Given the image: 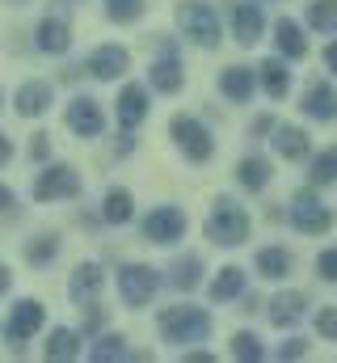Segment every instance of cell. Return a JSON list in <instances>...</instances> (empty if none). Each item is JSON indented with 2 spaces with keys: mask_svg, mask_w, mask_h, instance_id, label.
<instances>
[{
  "mask_svg": "<svg viewBox=\"0 0 337 363\" xmlns=\"http://www.w3.org/2000/svg\"><path fill=\"white\" fill-rule=\"evenodd\" d=\"M207 241L228 245V250L245 245L249 241V216H245V207L232 203V199H219L211 207V216H207Z\"/></svg>",
  "mask_w": 337,
  "mask_h": 363,
  "instance_id": "1",
  "label": "cell"
},
{
  "mask_svg": "<svg viewBox=\"0 0 337 363\" xmlns=\"http://www.w3.org/2000/svg\"><path fill=\"white\" fill-rule=\"evenodd\" d=\"M156 325H161L165 342H207V334H211V317L202 308H190V304L165 308L156 317Z\"/></svg>",
  "mask_w": 337,
  "mask_h": 363,
  "instance_id": "2",
  "label": "cell"
},
{
  "mask_svg": "<svg viewBox=\"0 0 337 363\" xmlns=\"http://www.w3.org/2000/svg\"><path fill=\"white\" fill-rule=\"evenodd\" d=\"M177 26H181V34H185L190 43H198V47H215V43H219V17H215V9L202 4V0L181 4V9H177Z\"/></svg>",
  "mask_w": 337,
  "mask_h": 363,
  "instance_id": "3",
  "label": "cell"
},
{
  "mask_svg": "<svg viewBox=\"0 0 337 363\" xmlns=\"http://www.w3.org/2000/svg\"><path fill=\"white\" fill-rule=\"evenodd\" d=\"M168 131H173V140H177V148L190 157V161H211L215 157V140H211V131L198 123V118H190V114H173V123H168Z\"/></svg>",
  "mask_w": 337,
  "mask_h": 363,
  "instance_id": "4",
  "label": "cell"
},
{
  "mask_svg": "<svg viewBox=\"0 0 337 363\" xmlns=\"http://www.w3.org/2000/svg\"><path fill=\"white\" fill-rule=\"evenodd\" d=\"M291 224L299 228V233H329L333 228V211L312 194V190H299L295 199H291Z\"/></svg>",
  "mask_w": 337,
  "mask_h": 363,
  "instance_id": "5",
  "label": "cell"
},
{
  "mask_svg": "<svg viewBox=\"0 0 337 363\" xmlns=\"http://www.w3.org/2000/svg\"><path fill=\"white\" fill-rule=\"evenodd\" d=\"M156 287H161V279H156V271L152 267H122L118 271V296L131 304V308H144L152 296H156Z\"/></svg>",
  "mask_w": 337,
  "mask_h": 363,
  "instance_id": "6",
  "label": "cell"
},
{
  "mask_svg": "<svg viewBox=\"0 0 337 363\" xmlns=\"http://www.w3.org/2000/svg\"><path fill=\"white\" fill-rule=\"evenodd\" d=\"M42 321H47V313H42L38 300H17L13 313H8V321H4V334H8V342L21 351L25 338H34V334L42 330Z\"/></svg>",
  "mask_w": 337,
  "mask_h": 363,
  "instance_id": "7",
  "label": "cell"
},
{
  "mask_svg": "<svg viewBox=\"0 0 337 363\" xmlns=\"http://www.w3.org/2000/svg\"><path fill=\"white\" fill-rule=\"evenodd\" d=\"M76 194H81V174L72 165H51L34 182V199H42V203H51V199H76Z\"/></svg>",
  "mask_w": 337,
  "mask_h": 363,
  "instance_id": "8",
  "label": "cell"
},
{
  "mask_svg": "<svg viewBox=\"0 0 337 363\" xmlns=\"http://www.w3.org/2000/svg\"><path fill=\"white\" fill-rule=\"evenodd\" d=\"M181 233H185V211L181 207H156L144 220V237L152 245H173V241H181Z\"/></svg>",
  "mask_w": 337,
  "mask_h": 363,
  "instance_id": "9",
  "label": "cell"
},
{
  "mask_svg": "<svg viewBox=\"0 0 337 363\" xmlns=\"http://www.w3.org/2000/svg\"><path fill=\"white\" fill-rule=\"evenodd\" d=\"M68 127L84 135V140H93V135H101V127H105V114H101V106L93 101V97H76L72 106H68Z\"/></svg>",
  "mask_w": 337,
  "mask_h": 363,
  "instance_id": "10",
  "label": "cell"
},
{
  "mask_svg": "<svg viewBox=\"0 0 337 363\" xmlns=\"http://www.w3.org/2000/svg\"><path fill=\"white\" fill-rule=\"evenodd\" d=\"M127 64H131V55H127L122 47H97V51L84 60V68H88L97 81H118V77L127 72Z\"/></svg>",
  "mask_w": 337,
  "mask_h": 363,
  "instance_id": "11",
  "label": "cell"
},
{
  "mask_svg": "<svg viewBox=\"0 0 337 363\" xmlns=\"http://www.w3.org/2000/svg\"><path fill=\"white\" fill-rule=\"evenodd\" d=\"M118 123L131 131V127H139L144 118H148V89L144 85H122V93H118Z\"/></svg>",
  "mask_w": 337,
  "mask_h": 363,
  "instance_id": "12",
  "label": "cell"
},
{
  "mask_svg": "<svg viewBox=\"0 0 337 363\" xmlns=\"http://www.w3.org/2000/svg\"><path fill=\"white\" fill-rule=\"evenodd\" d=\"M304 114H308V118H316V123H333V118H337V89H333V85L316 81L312 89L304 93Z\"/></svg>",
  "mask_w": 337,
  "mask_h": 363,
  "instance_id": "13",
  "label": "cell"
},
{
  "mask_svg": "<svg viewBox=\"0 0 337 363\" xmlns=\"http://www.w3.org/2000/svg\"><path fill=\"white\" fill-rule=\"evenodd\" d=\"M304 308H308V296H304V291H278V296L270 300V321H274L278 330H287V325H295V321L304 317Z\"/></svg>",
  "mask_w": 337,
  "mask_h": 363,
  "instance_id": "14",
  "label": "cell"
},
{
  "mask_svg": "<svg viewBox=\"0 0 337 363\" xmlns=\"http://www.w3.org/2000/svg\"><path fill=\"white\" fill-rule=\"evenodd\" d=\"M232 26H236V43H241V47H253V43L261 38V30H265V13H261V4H236Z\"/></svg>",
  "mask_w": 337,
  "mask_h": 363,
  "instance_id": "15",
  "label": "cell"
},
{
  "mask_svg": "<svg viewBox=\"0 0 337 363\" xmlns=\"http://www.w3.org/2000/svg\"><path fill=\"white\" fill-rule=\"evenodd\" d=\"M47 106H51V85L47 81H25L17 89V114L21 118H38Z\"/></svg>",
  "mask_w": 337,
  "mask_h": 363,
  "instance_id": "16",
  "label": "cell"
},
{
  "mask_svg": "<svg viewBox=\"0 0 337 363\" xmlns=\"http://www.w3.org/2000/svg\"><path fill=\"white\" fill-rule=\"evenodd\" d=\"M274 43H278V51H282V55H291V60H304V55H308L304 30H299L291 17H278V21H274Z\"/></svg>",
  "mask_w": 337,
  "mask_h": 363,
  "instance_id": "17",
  "label": "cell"
},
{
  "mask_svg": "<svg viewBox=\"0 0 337 363\" xmlns=\"http://www.w3.org/2000/svg\"><path fill=\"white\" fill-rule=\"evenodd\" d=\"M308 131L304 127H278L274 131V152L278 157H287V161H304L308 157Z\"/></svg>",
  "mask_w": 337,
  "mask_h": 363,
  "instance_id": "18",
  "label": "cell"
},
{
  "mask_svg": "<svg viewBox=\"0 0 337 363\" xmlns=\"http://www.w3.org/2000/svg\"><path fill=\"white\" fill-rule=\"evenodd\" d=\"M219 89L232 101H249L253 89H257V72H249V68H224L219 72Z\"/></svg>",
  "mask_w": 337,
  "mask_h": 363,
  "instance_id": "19",
  "label": "cell"
},
{
  "mask_svg": "<svg viewBox=\"0 0 337 363\" xmlns=\"http://www.w3.org/2000/svg\"><path fill=\"white\" fill-rule=\"evenodd\" d=\"M152 85H156V93H177L181 89V64H177V55H173V47H168L165 55L152 64Z\"/></svg>",
  "mask_w": 337,
  "mask_h": 363,
  "instance_id": "20",
  "label": "cell"
},
{
  "mask_svg": "<svg viewBox=\"0 0 337 363\" xmlns=\"http://www.w3.org/2000/svg\"><path fill=\"white\" fill-rule=\"evenodd\" d=\"M97 291H101V271H97L93 262L76 267L72 283H68V296H72L76 304H88V300H97Z\"/></svg>",
  "mask_w": 337,
  "mask_h": 363,
  "instance_id": "21",
  "label": "cell"
},
{
  "mask_svg": "<svg viewBox=\"0 0 337 363\" xmlns=\"http://www.w3.org/2000/svg\"><path fill=\"white\" fill-rule=\"evenodd\" d=\"M253 267H257L261 279H282V274H291V254L282 245H270V250H257Z\"/></svg>",
  "mask_w": 337,
  "mask_h": 363,
  "instance_id": "22",
  "label": "cell"
},
{
  "mask_svg": "<svg viewBox=\"0 0 337 363\" xmlns=\"http://www.w3.org/2000/svg\"><path fill=\"white\" fill-rule=\"evenodd\" d=\"M38 51H47V55H64V51H68V21L47 17V21L38 26Z\"/></svg>",
  "mask_w": 337,
  "mask_h": 363,
  "instance_id": "23",
  "label": "cell"
},
{
  "mask_svg": "<svg viewBox=\"0 0 337 363\" xmlns=\"http://www.w3.org/2000/svg\"><path fill=\"white\" fill-rule=\"evenodd\" d=\"M101 216H105V224H127V220L135 216V199H131V190L114 186V190L105 194V203H101Z\"/></svg>",
  "mask_w": 337,
  "mask_h": 363,
  "instance_id": "24",
  "label": "cell"
},
{
  "mask_svg": "<svg viewBox=\"0 0 337 363\" xmlns=\"http://www.w3.org/2000/svg\"><path fill=\"white\" fill-rule=\"evenodd\" d=\"M257 81H261V89L270 97H287V89H291V72L282 68V60H265L257 68Z\"/></svg>",
  "mask_w": 337,
  "mask_h": 363,
  "instance_id": "25",
  "label": "cell"
},
{
  "mask_svg": "<svg viewBox=\"0 0 337 363\" xmlns=\"http://www.w3.org/2000/svg\"><path fill=\"white\" fill-rule=\"evenodd\" d=\"M245 291V271L241 267H224L211 283V300H236Z\"/></svg>",
  "mask_w": 337,
  "mask_h": 363,
  "instance_id": "26",
  "label": "cell"
},
{
  "mask_svg": "<svg viewBox=\"0 0 337 363\" xmlns=\"http://www.w3.org/2000/svg\"><path fill=\"white\" fill-rule=\"evenodd\" d=\"M76 355H81V334L76 330H55L51 342H47V359L68 363V359H76Z\"/></svg>",
  "mask_w": 337,
  "mask_h": 363,
  "instance_id": "27",
  "label": "cell"
},
{
  "mask_svg": "<svg viewBox=\"0 0 337 363\" xmlns=\"http://www.w3.org/2000/svg\"><path fill=\"white\" fill-rule=\"evenodd\" d=\"M236 178H241L245 190H261V186L270 182V161H265V157H245L241 169H236Z\"/></svg>",
  "mask_w": 337,
  "mask_h": 363,
  "instance_id": "28",
  "label": "cell"
},
{
  "mask_svg": "<svg viewBox=\"0 0 337 363\" xmlns=\"http://www.w3.org/2000/svg\"><path fill=\"white\" fill-rule=\"evenodd\" d=\"M308 26L321 30V34H333L337 30V0H312L308 4Z\"/></svg>",
  "mask_w": 337,
  "mask_h": 363,
  "instance_id": "29",
  "label": "cell"
},
{
  "mask_svg": "<svg viewBox=\"0 0 337 363\" xmlns=\"http://www.w3.org/2000/svg\"><path fill=\"white\" fill-rule=\"evenodd\" d=\"M131 351H127V338H118V334H105L97 347H93V363H118L127 359Z\"/></svg>",
  "mask_w": 337,
  "mask_h": 363,
  "instance_id": "30",
  "label": "cell"
},
{
  "mask_svg": "<svg viewBox=\"0 0 337 363\" xmlns=\"http://www.w3.org/2000/svg\"><path fill=\"white\" fill-rule=\"evenodd\" d=\"M144 4H148V0H105V17H110V21L131 26V21H139V17H144Z\"/></svg>",
  "mask_w": 337,
  "mask_h": 363,
  "instance_id": "31",
  "label": "cell"
},
{
  "mask_svg": "<svg viewBox=\"0 0 337 363\" xmlns=\"http://www.w3.org/2000/svg\"><path fill=\"white\" fill-rule=\"evenodd\" d=\"M308 178L316 182V186H329V182H337V144L329 148V152H321L316 161H312V174Z\"/></svg>",
  "mask_w": 337,
  "mask_h": 363,
  "instance_id": "32",
  "label": "cell"
},
{
  "mask_svg": "<svg viewBox=\"0 0 337 363\" xmlns=\"http://www.w3.org/2000/svg\"><path fill=\"white\" fill-rule=\"evenodd\" d=\"M55 254H59V241H55V237H38V241L25 245V258H30L34 267H47Z\"/></svg>",
  "mask_w": 337,
  "mask_h": 363,
  "instance_id": "33",
  "label": "cell"
},
{
  "mask_svg": "<svg viewBox=\"0 0 337 363\" xmlns=\"http://www.w3.org/2000/svg\"><path fill=\"white\" fill-rule=\"evenodd\" d=\"M198 271H202V262H198V258H181V262L173 267V287H181V291L198 287Z\"/></svg>",
  "mask_w": 337,
  "mask_h": 363,
  "instance_id": "34",
  "label": "cell"
},
{
  "mask_svg": "<svg viewBox=\"0 0 337 363\" xmlns=\"http://www.w3.org/2000/svg\"><path fill=\"white\" fill-rule=\"evenodd\" d=\"M232 355H236V359H261V355H265V351H261V338H257V334H236V338H232Z\"/></svg>",
  "mask_w": 337,
  "mask_h": 363,
  "instance_id": "35",
  "label": "cell"
},
{
  "mask_svg": "<svg viewBox=\"0 0 337 363\" xmlns=\"http://www.w3.org/2000/svg\"><path fill=\"white\" fill-rule=\"evenodd\" d=\"M316 334L329 338V342H337V308L333 304H325V308L316 313Z\"/></svg>",
  "mask_w": 337,
  "mask_h": 363,
  "instance_id": "36",
  "label": "cell"
},
{
  "mask_svg": "<svg viewBox=\"0 0 337 363\" xmlns=\"http://www.w3.org/2000/svg\"><path fill=\"white\" fill-rule=\"evenodd\" d=\"M316 271H321V279L337 283V250H325V254L316 258Z\"/></svg>",
  "mask_w": 337,
  "mask_h": 363,
  "instance_id": "37",
  "label": "cell"
},
{
  "mask_svg": "<svg viewBox=\"0 0 337 363\" xmlns=\"http://www.w3.org/2000/svg\"><path fill=\"white\" fill-rule=\"evenodd\" d=\"M308 347H304V338H291V342H282V351H278V359H299Z\"/></svg>",
  "mask_w": 337,
  "mask_h": 363,
  "instance_id": "38",
  "label": "cell"
},
{
  "mask_svg": "<svg viewBox=\"0 0 337 363\" xmlns=\"http://www.w3.org/2000/svg\"><path fill=\"white\" fill-rule=\"evenodd\" d=\"M325 68H329V72L337 77V38L329 43V47H325Z\"/></svg>",
  "mask_w": 337,
  "mask_h": 363,
  "instance_id": "39",
  "label": "cell"
},
{
  "mask_svg": "<svg viewBox=\"0 0 337 363\" xmlns=\"http://www.w3.org/2000/svg\"><path fill=\"white\" fill-rule=\"evenodd\" d=\"M8 157H13V144H8V135H0V165H8Z\"/></svg>",
  "mask_w": 337,
  "mask_h": 363,
  "instance_id": "40",
  "label": "cell"
},
{
  "mask_svg": "<svg viewBox=\"0 0 337 363\" xmlns=\"http://www.w3.org/2000/svg\"><path fill=\"white\" fill-rule=\"evenodd\" d=\"M34 157H47V135H34V148H30Z\"/></svg>",
  "mask_w": 337,
  "mask_h": 363,
  "instance_id": "41",
  "label": "cell"
},
{
  "mask_svg": "<svg viewBox=\"0 0 337 363\" xmlns=\"http://www.w3.org/2000/svg\"><path fill=\"white\" fill-rule=\"evenodd\" d=\"M185 363H211L207 351H185Z\"/></svg>",
  "mask_w": 337,
  "mask_h": 363,
  "instance_id": "42",
  "label": "cell"
},
{
  "mask_svg": "<svg viewBox=\"0 0 337 363\" xmlns=\"http://www.w3.org/2000/svg\"><path fill=\"white\" fill-rule=\"evenodd\" d=\"M84 330H101V313H88L84 317Z\"/></svg>",
  "mask_w": 337,
  "mask_h": 363,
  "instance_id": "43",
  "label": "cell"
},
{
  "mask_svg": "<svg viewBox=\"0 0 337 363\" xmlns=\"http://www.w3.org/2000/svg\"><path fill=\"white\" fill-rule=\"evenodd\" d=\"M4 207H13V190H8V186H0V211H4Z\"/></svg>",
  "mask_w": 337,
  "mask_h": 363,
  "instance_id": "44",
  "label": "cell"
},
{
  "mask_svg": "<svg viewBox=\"0 0 337 363\" xmlns=\"http://www.w3.org/2000/svg\"><path fill=\"white\" fill-rule=\"evenodd\" d=\"M8 283H13V274H8V267H0V296L8 291Z\"/></svg>",
  "mask_w": 337,
  "mask_h": 363,
  "instance_id": "45",
  "label": "cell"
}]
</instances>
